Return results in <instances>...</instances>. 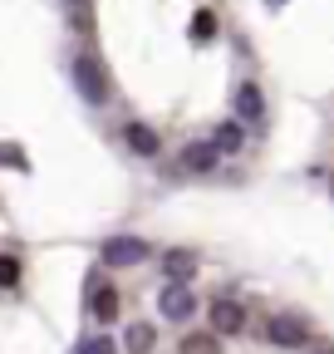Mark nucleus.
I'll use <instances>...</instances> for the list:
<instances>
[{"label": "nucleus", "instance_id": "nucleus-9", "mask_svg": "<svg viewBox=\"0 0 334 354\" xmlns=\"http://www.w3.org/2000/svg\"><path fill=\"white\" fill-rule=\"evenodd\" d=\"M89 310H94V320H118V290L113 286H94V300H89Z\"/></svg>", "mask_w": 334, "mask_h": 354}, {"label": "nucleus", "instance_id": "nucleus-6", "mask_svg": "<svg viewBox=\"0 0 334 354\" xmlns=\"http://www.w3.org/2000/svg\"><path fill=\"white\" fill-rule=\"evenodd\" d=\"M236 113H241L246 123H266V99H261L256 84H241V88H236Z\"/></svg>", "mask_w": 334, "mask_h": 354}, {"label": "nucleus", "instance_id": "nucleus-16", "mask_svg": "<svg viewBox=\"0 0 334 354\" xmlns=\"http://www.w3.org/2000/svg\"><path fill=\"white\" fill-rule=\"evenodd\" d=\"M79 354H118V344L104 339V335H94V339H84V344H79Z\"/></svg>", "mask_w": 334, "mask_h": 354}, {"label": "nucleus", "instance_id": "nucleus-12", "mask_svg": "<svg viewBox=\"0 0 334 354\" xmlns=\"http://www.w3.org/2000/svg\"><path fill=\"white\" fill-rule=\"evenodd\" d=\"M123 339H128L133 354H148V349H153V325H128V335H123Z\"/></svg>", "mask_w": 334, "mask_h": 354}, {"label": "nucleus", "instance_id": "nucleus-3", "mask_svg": "<svg viewBox=\"0 0 334 354\" xmlns=\"http://www.w3.org/2000/svg\"><path fill=\"white\" fill-rule=\"evenodd\" d=\"M157 305H162V315L167 320H187L192 310H197V300H192V290H187V281H173V286H162V295H157Z\"/></svg>", "mask_w": 334, "mask_h": 354}, {"label": "nucleus", "instance_id": "nucleus-7", "mask_svg": "<svg viewBox=\"0 0 334 354\" xmlns=\"http://www.w3.org/2000/svg\"><path fill=\"white\" fill-rule=\"evenodd\" d=\"M217 158H222L217 143H187V148H182V167H187V172H212Z\"/></svg>", "mask_w": 334, "mask_h": 354}, {"label": "nucleus", "instance_id": "nucleus-11", "mask_svg": "<svg viewBox=\"0 0 334 354\" xmlns=\"http://www.w3.org/2000/svg\"><path fill=\"white\" fill-rule=\"evenodd\" d=\"M212 143H217V153H241V143H246L241 138V123H222Z\"/></svg>", "mask_w": 334, "mask_h": 354}, {"label": "nucleus", "instance_id": "nucleus-20", "mask_svg": "<svg viewBox=\"0 0 334 354\" xmlns=\"http://www.w3.org/2000/svg\"><path fill=\"white\" fill-rule=\"evenodd\" d=\"M324 354H334V349H324Z\"/></svg>", "mask_w": 334, "mask_h": 354}, {"label": "nucleus", "instance_id": "nucleus-8", "mask_svg": "<svg viewBox=\"0 0 334 354\" xmlns=\"http://www.w3.org/2000/svg\"><path fill=\"white\" fill-rule=\"evenodd\" d=\"M123 138H128V148H133V153H143V158H157V153H162L157 133H153L148 123H128V128H123Z\"/></svg>", "mask_w": 334, "mask_h": 354}, {"label": "nucleus", "instance_id": "nucleus-19", "mask_svg": "<svg viewBox=\"0 0 334 354\" xmlns=\"http://www.w3.org/2000/svg\"><path fill=\"white\" fill-rule=\"evenodd\" d=\"M329 192H334V177H329Z\"/></svg>", "mask_w": 334, "mask_h": 354}, {"label": "nucleus", "instance_id": "nucleus-1", "mask_svg": "<svg viewBox=\"0 0 334 354\" xmlns=\"http://www.w3.org/2000/svg\"><path fill=\"white\" fill-rule=\"evenodd\" d=\"M74 88L84 94V104H104L108 99V74L94 55H74Z\"/></svg>", "mask_w": 334, "mask_h": 354}, {"label": "nucleus", "instance_id": "nucleus-17", "mask_svg": "<svg viewBox=\"0 0 334 354\" xmlns=\"http://www.w3.org/2000/svg\"><path fill=\"white\" fill-rule=\"evenodd\" d=\"M0 162H10V167H25V158H20V148H6V143H0Z\"/></svg>", "mask_w": 334, "mask_h": 354}, {"label": "nucleus", "instance_id": "nucleus-14", "mask_svg": "<svg viewBox=\"0 0 334 354\" xmlns=\"http://www.w3.org/2000/svg\"><path fill=\"white\" fill-rule=\"evenodd\" d=\"M182 354H222V349H217V335H187Z\"/></svg>", "mask_w": 334, "mask_h": 354}, {"label": "nucleus", "instance_id": "nucleus-15", "mask_svg": "<svg viewBox=\"0 0 334 354\" xmlns=\"http://www.w3.org/2000/svg\"><path fill=\"white\" fill-rule=\"evenodd\" d=\"M15 281H20V261L15 256H0V290L15 286Z\"/></svg>", "mask_w": 334, "mask_h": 354}, {"label": "nucleus", "instance_id": "nucleus-5", "mask_svg": "<svg viewBox=\"0 0 334 354\" xmlns=\"http://www.w3.org/2000/svg\"><path fill=\"white\" fill-rule=\"evenodd\" d=\"M241 325H246V310L236 300H217L212 305V330L217 335H241Z\"/></svg>", "mask_w": 334, "mask_h": 354}, {"label": "nucleus", "instance_id": "nucleus-4", "mask_svg": "<svg viewBox=\"0 0 334 354\" xmlns=\"http://www.w3.org/2000/svg\"><path fill=\"white\" fill-rule=\"evenodd\" d=\"M104 261H108V266H138V261H148V241H138V236H113V241H104Z\"/></svg>", "mask_w": 334, "mask_h": 354}, {"label": "nucleus", "instance_id": "nucleus-10", "mask_svg": "<svg viewBox=\"0 0 334 354\" xmlns=\"http://www.w3.org/2000/svg\"><path fill=\"white\" fill-rule=\"evenodd\" d=\"M192 266H197L192 251H167V256H162V271L173 276V281H187V276H192Z\"/></svg>", "mask_w": 334, "mask_h": 354}, {"label": "nucleus", "instance_id": "nucleus-2", "mask_svg": "<svg viewBox=\"0 0 334 354\" xmlns=\"http://www.w3.org/2000/svg\"><path fill=\"white\" fill-rule=\"evenodd\" d=\"M266 339L280 344V349H305V344H310V325H305L300 315H275V320L266 325Z\"/></svg>", "mask_w": 334, "mask_h": 354}, {"label": "nucleus", "instance_id": "nucleus-18", "mask_svg": "<svg viewBox=\"0 0 334 354\" xmlns=\"http://www.w3.org/2000/svg\"><path fill=\"white\" fill-rule=\"evenodd\" d=\"M69 6H84V0H69Z\"/></svg>", "mask_w": 334, "mask_h": 354}, {"label": "nucleus", "instance_id": "nucleus-13", "mask_svg": "<svg viewBox=\"0 0 334 354\" xmlns=\"http://www.w3.org/2000/svg\"><path fill=\"white\" fill-rule=\"evenodd\" d=\"M212 35H217V15L202 6V10L192 15V39H212Z\"/></svg>", "mask_w": 334, "mask_h": 354}]
</instances>
